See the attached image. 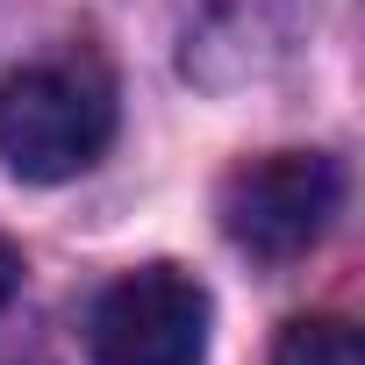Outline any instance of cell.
Masks as SVG:
<instances>
[{
    "label": "cell",
    "mask_w": 365,
    "mask_h": 365,
    "mask_svg": "<svg viewBox=\"0 0 365 365\" xmlns=\"http://www.w3.org/2000/svg\"><path fill=\"white\" fill-rule=\"evenodd\" d=\"M115 136V93L93 65H22L0 79V165L29 187L79 179Z\"/></svg>",
    "instance_id": "6da1fadb"
},
{
    "label": "cell",
    "mask_w": 365,
    "mask_h": 365,
    "mask_svg": "<svg viewBox=\"0 0 365 365\" xmlns=\"http://www.w3.org/2000/svg\"><path fill=\"white\" fill-rule=\"evenodd\" d=\"M336 201H344L336 158H322V150H272V158H251V165H237L222 179L215 208H222V230H230L237 251H251L265 265H287V258H301L329 230Z\"/></svg>",
    "instance_id": "7a4b0ae2"
},
{
    "label": "cell",
    "mask_w": 365,
    "mask_h": 365,
    "mask_svg": "<svg viewBox=\"0 0 365 365\" xmlns=\"http://www.w3.org/2000/svg\"><path fill=\"white\" fill-rule=\"evenodd\" d=\"M208 287L179 265H136L122 272L86 322L93 365H201L208 358Z\"/></svg>",
    "instance_id": "3957f363"
},
{
    "label": "cell",
    "mask_w": 365,
    "mask_h": 365,
    "mask_svg": "<svg viewBox=\"0 0 365 365\" xmlns=\"http://www.w3.org/2000/svg\"><path fill=\"white\" fill-rule=\"evenodd\" d=\"M272 365H365V344L344 315H301L279 329Z\"/></svg>",
    "instance_id": "277c9868"
},
{
    "label": "cell",
    "mask_w": 365,
    "mask_h": 365,
    "mask_svg": "<svg viewBox=\"0 0 365 365\" xmlns=\"http://www.w3.org/2000/svg\"><path fill=\"white\" fill-rule=\"evenodd\" d=\"M15 287H22V251L0 237V308H8V294H15Z\"/></svg>",
    "instance_id": "5b68a950"
}]
</instances>
